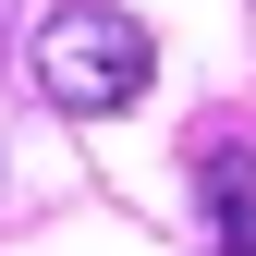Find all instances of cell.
Masks as SVG:
<instances>
[{
	"label": "cell",
	"instance_id": "1",
	"mask_svg": "<svg viewBox=\"0 0 256 256\" xmlns=\"http://www.w3.org/2000/svg\"><path fill=\"white\" fill-rule=\"evenodd\" d=\"M37 98L49 110H74V122H110V110H134L146 98V74H158V37L122 0H49V24H37Z\"/></svg>",
	"mask_w": 256,
	"mask_h": 256
},
{
	"label": "cell",
	"instance_id": "2",
	"mask_svg": "<svg viewBox=\"0 0 256 256\" xmlns=\"http://www.w3.org/2000/svg\"><path fill=\"white\" fill-rule=\"evenodd\" d=\"M196 208H208V256H256V146L244 134L196 146Z\"/></svg>",
	"mask_w": 256,
	"mask_h": 256
}]
</instances>
